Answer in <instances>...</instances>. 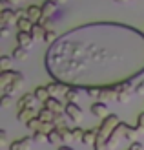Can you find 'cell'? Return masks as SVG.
<instances>
[{
    "label": "cell",
    "mask_w": 144,
    "mask_h": 150,
    "mask_svg": "<svg viewBox=\"0 0 144 150\" xmlns=\"http://www.w3.org/2000/svg\"><path fill=\"white\" fill-rule=\"evenodd\" d=\"M39 115V112H37L33 106H29V108H24V110H20V112H17V119L20 123H27L29 119H33V117H37Z\"/></svg>",
    "instance_id": "obj_15"
},
{
    "label": "cell",
    "mask_w": 144,
    "mask_h": 150,
    "mask_svg": "<svg viewBox=\"0 0 144 150\" xmlns=\"http://www.w3.org/2000/svg\"><path fill=\"white\" fill-rule=\"evenodd\" d=\"M33 24H35V22L29 18V17H20L17 20V29H18V31H29V33H31Z\"/></svg>",
    "instance_id": "obj_19"
},
{
    "label": "cell",
    "mask_w": 144,
    "mask_h": 150,
    "mask_svg": "<svg viewBox=\"0 0 144 150\" xmlns=\"http://www.w3.org/2000/svg\"><path fill=\"white\" fill-rule=\"evenodd\" d=\"M57 39H58V33L55 31V29H46V37H44V42H46L48 46H49V44H53Z\"/></svg>",
    "instance_id": "obj_29"
},
{
    "label": "cell",
    "mask_w": 144,
    "mask_h": 150,
    "mask_svg": "<svg viewBox=\"0 0 144 150\" xmlns=\"http://www.w3.org/2000/svg\"><path fill=\"white\" fill-rule=\"evenodd\" d=\"M0 33H2V37H7V35H9V26H2Z\"/></svg>",
    "instance_id": "obj_42"
},
{
    "label": "cell",
    "mask_w": 144,
    "mask_h": 150,
    "mask_svg": "<svg viewBox=\"0 0 144 150\" xmlns=\"http://www.w3.org/2000/svg\"><path fill=\"white\" fill-rule=\"evenodd\" d=\"M44 106L49 108L53 114H64V106H66V104L60 103V101H58V97H49V99L44 103Z\"/></svg>",
    "instance_id": "obj_11"
},
{
    "label": "cell",
    "mask_w": 144,
    "mask_h": 150,
    "mask_svg": "<svg viewBox=\"0 0 144 150\" xmlns=\"http://www.w3.org/2000/svg\"><path fill=\"white\" fill-rule=\"evenodd\" d=\"M11 62H13V57H9V55H2V57H0V68H2V70H11L9 68Z\"/></svg>",
    "instance_id": "obj_32"
},
{
    "label": "cell",
    "mask_w": 144,
    "mask_h": 150,
    "mask_svg": "<svg viewBox=\"0 0 144 150\" xmlns=\"http://www.w3.org/2000/svg\"><path fill=\"white\" fill-rule=\"evenodd\" d=\"M7 4H18V2H24V0H4Z\"/></svg>",
    "instance_id": "obj_44"
},
{
    "label": "cell",
    "mask_w": 144,
    "mask_h": 150,
    "mask_svg": "<svg viewBox=\"0 0 144 150\" xmlns=\"http://www.w3.org/2000/svg\"><path fill=\"white\" fill-rule=\"evenodd\" d=\"M97 132L98 128H88L84 130V134H82V143L84 145H95V139H97Z\"/></svg>",
    "instance_id": "obj_20"
},
{
    "label": "cell",
    "mask_w": 144,
    "mask_h": 150,
    "mask_svg": "<svg viewBox=\"0 0 144 150\" xmlns=\"http://www.w3.org/2000/svg\"><path fill=\"white\" fill-rule=\"evenodd\" d=\"M18 73L20 71H17V70H2V73H0V88L6 90L15 79H17Z\"/></svg>",
    "instance_id": "obj_6"
},
{
    "label": "cell",
    "mask_w": 144,
    "mask_h": 150,
    "mask_svg": "<svg viewBox=\"0 0 144 150\" xmlns=\"http://www.w3.org/2000/svg\"><path fill=\"white\" fill-rule=\"evenodd\" d=\"M37 101V97L35 93H24L20 97V99L17 101V112L20 110H24V108H29V106H33V103Z\"/></svg>",
    "instance_id": "obj_13"
},
{
    "label": "cell",
    "mask_w": 144,
    "mask_h": 150,
    "mask_svg": "<svg viewBox=\"0 0 144 150\" xmlns=\"http://www.w3.org/2000/svg\"><path fill=\"white\" fill-rule=\"evenodd\" d=\"M66 114H55V119H53V125H55V128H64V126H67L66 123Z\"/></svg>",
    "instance_id": "obj_28"
},
{
    "label": "cell",
    "mask_w": 144,
    "mask_h": 150,
    "mask_svg": "<svg viewBox=\"0 0 144 150\" xmlns=\"http://www.w3.org/2000/svg\"><path fill=\"white\" fill-rule=\"evenodd\" d=\"M115 2H120V4H126V2H130V0H115Z\"/></svg>",
    "instance_id": "obj_46"
},
{
    "label": "cell",
    "mask_w": 144,
    "mask_h": 150,
    "mask_svg": "<svg viewBox=\"0 0 144 150\" xmlns=\"http://www.w3.org/2000/svg\"><path fill=\"white\" fill-rule=\"evenodd\" d=\"M26 15L33 22H40V18H42V7L40 6H27L26 7Z\"/></svg>",
    "instance_id": "obj_18"
},
{
    "label": "cell",
    "mask_w": 144,
    "mask_h": 150,
    "mask_svg": "<svg viewBox=\"0 0 144 150\" xmlns=\"http://www.w3.org/2000/svg\"><path fill=\"white\" fill-rule=\"evenodd\" d=\"M117 88H119V93H117V101L119 103H128L131 99L133 92H135V90H131V82H128V84H120Z\"/></svg>",
    "instance_id": "obj_9"
},
{
    "label": "cell",
    "mask_w": 144,
    "mask_h": 150,
    "mask_svg": "<svg viewBox=\"0 0 144 150\" xmlns=\"http://www.w3.org/2000/svg\"><path fill=\"white\" fill-rule=\"evenodd\" d=\"M82 134H84V130H82L80 126H73V128H71V136H73V139H82Z\"/></svg>",
    "instance_id": "obj_36"
},
{
    "label": "cell",
    "mask_w": 144,
    "mask_h": 150,
    "mask_svg": "<svg viewBox=\"0 0 144 150\" xmlns=\"http://www.w3.org/2000/svg\"><path fill=\"white\" fill-rule=\"evenodd\" d=\"M135 126L139 128L140 134L144 132V112H142V114H139V117H137V125H135Z\"/></svg>",
    "instance_id": "obj_38"
},
{
    "label": "cell",
    "mask_w": 144,
    "mask_h": 150,
    "mask_svg": "<svg viewBox=\"0 0 144 150\" xmlns=\"http://www.w3.org/2000/svg\"><path fill=\"white\" fill-rule=\"evenodd\" d=\"M35 97H37V101H40V103H46L49 99V92H48V86H39V88H35Z\"/></svg>",
    "instance_id": "obj_23"
},
{
    "label": "cell",
    "mask_w": 144,
    "mask_h": 150,
    "mask_svg": "<svg viewBox=\"0 0 144 150\" xmlns=\"http://www.w3.org/2000/svg\"><path fill=\"white\" fill-rule=\"evenodd\" d=\"M53 2H57V0H53Z\"/></svg>",
    "instance_id": "obj_48"
},
{
    "label": "cell",
    "mask_w": 144,
    "mask_h": 150,
    "mask_svg": "<svg viewBox=\"0 0 144 150\" xmlns=\"http://www.w3.org/2000/svg\"><path fill=\"white\" fill-rule=\"evenodd\" d=\"M64 114L67 115V119H71V121H75V123L82 121V110H80V106L77 103H66Z\"/></svg>",
    "instance_id": "obj_3"
},
{
    "label": "cell",
    "mask_w": 144,
    "mask_h": 150,
    "mask_svg": "<svg viewBox=\"0 0 144 150\" xmlns=\"http://www.w3.org/2000/svg\"><path fill=\"white\" fill-rule=\"evenodd\" d=\"M40 7H42V17H51V15L55 13V9H57V2H53V0H46Z\"/></svg>",
    "instance_id": "obj_22"
},
{
    "label": "cell",
    "mask_w": 144,
    "mask_h": 150,
    "mask_svg": "<svg viewBox=\"0 0 144 150\" xmlns=\"http://www.w3.org/2000/svg\"><path fill=\"white\" fill-rule=\"evenodd\" d=\"M40 119V121H44V123H51L53 119H55V114L49 110V108H46V106H42L40 110H39V115H37Z\"/></svg>",
    "instance_id": "obj_25"
},
{
    "label": "cell",
    "mask_w": 144,
    "mask_h": 150,
    "mask_svg": "<svg viewBox=\"0 0 144 150\" xmlns=\"http://www.w3.org/2000/svg\"><path fill=\"white\" fill-rule=\"evenodd\" d=\"M126 150H130V148H126Z\"/></svg>",
    "instance_id": "obj_49"
},
{
    "label": "cell",
    "mask_w": 144,
    "mask_h": 150,
    "mask_svg": "<svg viewBox=\"0 0 144 150\" xmlns=\"http://www.w3.org/2000/svg\"><path fill=\"white\" fill-rule=\"evenodd\" d=\"M120 123V117L117 114H110V115H106L102 119V123L98 125V132H97V136L98 137H104V139H108V136L115 130V126Z\"/></svg>",
    "instance_id": "obj_2"
},
{
    "label": "cell",
    "mask_w": 144,
    "mask_h": 150,
    "mask_svg": "<svg viewBox=\"0 0 144 150\" xmlns=\"http://www.w3.org/2000/svg\"><path fill=\"white\" fill-rule=\"evenodd\" d=\"M22 86H24V75H22V73H18V75H17V79H15V81L11 82V84L7 86L6 90H4V93L15 95V92H17V90H20Z\"/></svg>",
    "instance_id": "obj_17"
},
{
    "label": "cell",
    "mask_w": 144,
    "mask_h": 150,
    "mask_svg": "<svg viewBox=\"0 0 144 150\" xmlns=\"http://www.w3.org/2000/svg\"><path fill=\"white\" fill-rule=\"evenodd\" d=\"M58 134H60V137H62L64 143H67V141H71L73 136H71V128H67V126H64V128H57Z\"/></svg>",
    "instance_id": "obj_31"
},
{
    "label": "cell",
    "mask_w": 144,
    "mask_h": 150,
    "mask_svg": "<svg viewBox=\"0 0 144 150\" xmlns=\"http://www.w3.org/2000/svg\"><path fill=\"white\" fill-rule=\"evenodd\" d=\"M89 112L98 117V119H104L106 115H110V108H108V103H102V101H95L91 104V108H89Z\"/></svg>",
    "instance_id": "obj_5"
},
{
    "label": "cell",
    "mask_w": 144,
    "mask_h": 150,
    "mask_svg": "<svg viewBox=\"0 0 144 150\" xmlns=\"http://www.w3.org/2000/svg\"><path fill=\"white\" fill-rule=\"evenodd\" d=\"M33 141L35 143H44V141H48V134H44V132H33Z\"/></svg>",
    "instance_id": "obj_34"
},
{
    "label": "cell",
    "mask_w": 144,
    "mask_h": 150,
    "mask_svg": "<svg viewBox=\"0 0 144 150\" xmlns=\"http://www.w3.org/2000/svg\"><path fill=\"white\" fill-rule=\"evenodd\" d=\"M39 24H42L46 29H53V22H51V18H49V17H42Z\"/></svg>",
    "instance_id": "obj_37"
},
{
    "label": "cell",
    "mask_w": 144,
    "mask_h": 150,
    "mask_svg": "<svg viewBox=\"0 0 144 150\" xmlns=\"http://www.w3.org/2000/svg\"><path fill=\"white\" fill-rule=\"evenodd\" d=\"M117 93H119V88L117 86H111V88H102V93H100V99L102 103H111V101H117Z\"/></svg>",
    "instance_id": "obj_14"
},
{
    "label": "cell",
    "mask_w": 144,
    "mask_h": 150,
    "mask_svg": "<svg viewBox=\"0 0 144 150\" xmlns=\"http://www.w3.org/2000/svg\"><path fill=\"white\" fill-rule=\"evenodd\" d=\"M48 75L73 88H111L144 73V31L122 22L67 29L44 55Z\"/></svg>",
    "instance_id": "obj_1"
},
{
    "label": "cell",
    "mask_w": 144,
    "mask_h": 150,
    "mask_svg": "<svg viewBox=\"0 0 144 150\" xmlns=\"http://www.w3.org/2000/svg\"><path fill=\"white\" fill-rule=\"evenodd\" d=\"M57 150H75V148H71L70 145H62V146H58Z\"/></svg>",
    "instance_id": "obj_43"
},
{
    "label": "cell",
    "mask_w": 144,
    "mask_h": 150,
    "mask_svg": "<svg viewBox=\"0 0 144 150\" xmlns=\"http://www.w3.org/2000/svg\"><path fill=\"white\" fill-rule=\"evenodd\" d=\"M124 136H122V128H120V125H117L115 126V130H113L110 136H108V139H106V146H108L110 150H113L117 145H119V141L122 139Z\"/></svg>",
    "instance_id": "obj_7"
},
{
    "label": "cell",
    "mask_w": 144,
    "mask_h": 150,
    "mask_svg": "<svg viewBox=\"0 0 144 150\" xmlns=\"http://www.w3.org/2000/svg\"><path fill=\"white\" fill-rule=\"evenodd\" d=\"M0 143H2V145L7 143V132L6 130H0Z\"/></svg>",
    "instance_id": "obj_41"
},
{
    "label": "cell",
    "mask_w": 144,
    "mask_h": 150,
    "mask_svg": "<svg viewBox=\"0 0 144 150\" xmlns=\"http://www.w3.org/2000/svg\"><path fill=\"white\" fill-rule=\"evenodd\" d=\"M31 143H33V137H20L17 141H13V143H9V150H29L31 148Z\"/></svg>",
    "instance_id": "obj_10"
},
{
    "label": "cell",
    "mask_w": 144,
    "mask_h": 150,
    "mask_svg": "<svg viewBox=\"0 0 144 150\" xmlns=\"http://www.w3.org/2000/svg\"><path fill=\"white\" fill-rule=\"evenodd\" d=\"M31 35H33L35 40H44V37H46V28L42 24H39V22H35L33 29H31Z\"/></svg>",
    "instance_id": "obj_21"
},
{
    "label": "cell",
    "mask_w": 144,
    "mask_h": 150,
    "mask_svg": "<svg viewBox=\"0 0 144 150\" xmlns=\"http://www.w3.org/2000/svg\"><path fill=\"white\" fill-rule=\"evenodd\" d=\"M79 90H80V88H73V86L67 88L66 93H64L66 103H77V99H79Z\"/></svg>",
    "instance_id": "obj_26"
},
{
    "label": "cell",
    "mask_w": 144,
    "mask_h": 150,
    "mask_svg": "<svg viewBox=\"0 0 144 150\" xmlns=\"http://www.w3.org/2000/svg\"><path fill=\"white\" fill-rule=\"evenodd\" d=\"M119 125H120V128H122V136H124V139H128L130 143H131V141H137V137L140 136V132H139L137 126H130V125L124 123V121H120Z\"/></svg>",
    "instance_id": "obj_4"
},
{
    "label": "cell",
    "mask_w": 144,
    "mask_h": 150,
    "mask_svg": "<svg viewBox=\"0 0 144 150\" xmlns=\"http://www.w3.org/2000/svg\"><path fill=\"white\" fill-rule=\"evenodd\" d=\"M11 57L15 59V61H24V59L27 57V50H26V48H22V46H17V48L13 50Z\"/></svg>",
    "instance_id": "obj_27"
},
{
    "label": "cell",
    "mask_w": 144,
    "mask_h": 150,
    "mask_svg": "<svg viewBox=\"0 0 144 150\" xmlns=\"http://www.w3.org/2000/svg\"><path fill=\"white\" fill-rule=\"evenodd\" d=\"M11 101H13V95H9V93H2V99H0V104H2V108H7L11 104Z\"/></svg>",
    "instance_id": "obj_35"
},
{
    "label": "cell",
    "mask_w": 144,
    "mask_h": 150,
    "mask_svg": "<svg viewBox=\"0 0 144 150\" xmlns=\"http://www.w3.org/2000/svg\"><path fill=\"white\" fill-rule=\"evenodd\" d=\"M66 2V0H57V4H64Z\"/></svg>",
    "instance_id": "obj_47"
},
{
    "label": "cell",
    "mask_w": 144,
    "mask_h": 150,
    "mask_svg": "<svg viewBox=\"0 0 144 150\" xmlns=\"http://www.w3.org/2000/svg\"><path fill=\"white\" fill-rule=\"evenodd\" d=\"M42 126H44V121H40L39 117H33L26 123V128L31 132H42Z\"/></svg>",
    "instance_id": "obj_24"
},
{
    "label": "cell",
    "mask_w": 144,
    "mask_h": 150,
    "mask_svg": "<svg viewBox=\"0 0 144 150\" xmlns=\"http://www.w3.org/2000/svg\"><path fill=\"white\" fill-rule=\"evenodd\" d=\"M17 11L13 9H4L2 11V26H17Z\"/></svg>",
    "instance_id": "obj_16"
},
{
    "label": "cell",
    "mask_w": 144,
    "mask_h": 150,
    "mask_svg": "<svg viewBox=\"0 0 144 150\" xmlns=\"http://www.w3.org/2000/svg\"><path fill=\"white\" fill-rule=\"evenodd\" d=\"M128 148H130V150H142V143H140L139 139H137V141H131Z\"/></svg>",
    "instance_id": "obj_39"
},
{
    "label": "cell",
    "mask_w": 144,
    "mask_h": 150,
    "mask_svg": "<svg viewBox=\"0 0 144 150\" xmlns=\"http://www.w3.org/2000/svg\"><path fill=\"white\" fill-rule=\"evenodd\" d=\"M46 86H48V92H49L51 97H58L60 93H66V90L70 88V86L62 84V82H57V81H51L49 84H46Z\"/></svg>",
    "instance_id": "obj_12"
},
{
    "label": "cell",
    "mask_w": 144,
    "mask_h": 150,
    "mask_svg": "<svg viewBox=\"0 0 144 150\" xmlns=\"http://www.w3.org/2000/svg\"><path fill=\"white\" fill-rule=\"evenodd\" d=\"M93 150H110V148H108V146L104 145V146H100V148H93Z\"/></svg>",
    "instance_id": "obj_45"
},
{
    "label": "cell",
    "mask_w": 144,
    "mask_h": 150,
    "mask_svg": "<svg viewBox=\"0 0 144 150\" xmlns=\"http://www.w3.org/2000/svg\"><path fill=\"white\" fill-rule=\"evenodd\" d=\"M60 141H62V137H60V134H58L57 128L51 130V132L48 134V143H51V145H58Z\"/></svg>",
    "instance_id": "obj_30"
},
{
    "label": "cell",
    "mask_w": 144,
    "mask_h": 150,
    "mask_svg": "<svg viewBox=\"0 0 144 150\" xmlns=\"http://www.w3.org/2000/svg\"><path fill=\"white\" fill-rule=\"evenodd\" d=\"M86 93L91 97V99H100V93H102V88H88Z\"/></svg>",
    "instance_id": "obj_33"
},
{
    "label": "cell",
    "mask_w": 144,
    "mask_h": 150,
    "mask_svg": "<svg viewBox=\"0 0 144 150\" xmlns=\"http://www.w3.org/2000/svg\"><path fill=\"white\" fill-rule=\"evenodd\" d=\"M17 42H18V46L26 48V50H31L33 44H35V39L29 31H18L17 33Z\"/></svg>",
    "instance_id": "obj_8"
},
{
    "label": "cell",
    "mask_w": 144,
    "mask_h": 150,
    "mask_svg": "<svg viewBox=\"0 0 144 150\" xmlns=\"http://www.w3.org/2000/svg\"><path fill=\"white\" fill-rule=\"evenodd\" d=\"M133 90H135V93H139V95H142V93H144V79H142V81H140V82H139V84L135 86Z\"/></svg>",
    "instance_id": "obj_40"
}]
</instances>
